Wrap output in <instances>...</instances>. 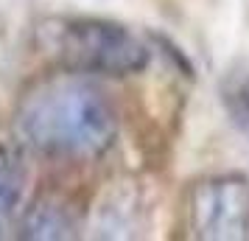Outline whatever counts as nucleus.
<instances>
[{
  "label": "nucleus",
  "instance_id": "f257e3e1",
  "mask_svg": "<svg viewBox=\"0 0 249 241\" xmlns=\"http://www.w3.org/2000/svg\"><path fill=\"white\" fill-rule=\"evenodd\" d=\"M14 132L51 160H98L115 146L118 115L90 76L59 70L36 79L20 95Z\"/></svg>",
  "mask_w": 249,
  "mask_h": 241
},
{
  "label": "nucleus",
  "instance_id": "f03ea898",
  "mask_svg": "<svg viewBox=\"0 0 249 241\" xmlns=\"http://www.w3.org/2000/svg\"><path fill=\"white\" fill-rule=\"evenodd\" d=\"M34 48L59 70L81 76H135L151 62V51L124 23L87 17V14H53L34 25Z\"/></svg>",
  "mask_w": 249,
  "mask_h": 241
},
{
  "label": "nucleus",
  "instance_id": "7ed1b4c3",
  "mask_svg": "<svg viewBox=\"0 0 249 241\" xmlns=\"http://www.w3.org/2000/svg\"><path fill=\"white\" fill-rule=\"evenodd\" d=\"M188 230L202 241L249 239V180L241 174L207 177L188 194Z\"/></svg>",
  "mask_w": 249,
  "mask_h": 241
},
{
  "label": "nucleus",
  "instance_id": "20e7f679",
  "mask_svg": "<svg viewBox=\"0 0 249 241\" xmlns=\"http://www.w3.org/2000/svg\"><path fill=\"white\" fill-rule=\"evenodd\" d=\"M20 236L36 241H53L76 236V213L56 196H42L20 219Z\"/></svg>",
  "mask_w": 249,
  "mask_h": 241
},
{
  "label": "nucleus",
  "instance_id": "39448f33",
  "mask_svg": "<svg viewBox=\"0 0 249 241\" xmlns=\"http://www.w3.org/2000/svg\"><path fill=\"white\" fill-rule=\"evenodd\" d=\"M25 194V166L12 146L0 143V239L17 224Z\"/></svg>",
  "mask_w": 249,
  "mask_h": 241
},
{
  "label": "nucleus",
  "instance_id": "423d86ee",
  "mask_svg": "<svg viewBox=\"0 0 249 241\" xmlns=\"http://www.w3.org/2000/svg\"><path fill=\"white\" fill-rule=\"evenodd\" d=\"M224 107L232 124L249 138V73H235L224 81Z\"/></svg>",
  "mask_w": 249,
  "mask_h": 241
}]
</instances>
